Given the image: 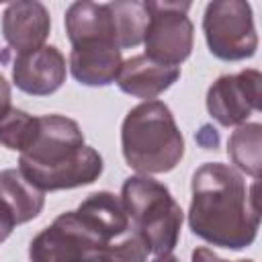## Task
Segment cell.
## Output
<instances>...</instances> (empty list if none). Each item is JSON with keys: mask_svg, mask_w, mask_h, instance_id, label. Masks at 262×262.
I'll return each mask as SVG.
<instances>
[{"mask_svg": "<svg viewBox=\"0 0 262 262\" xmlns=\"http://www.w3.org/2000/svg\"><path fill=\"white\" fill-rule=\"evenodd\" d=\"M121 201L131 227L141 235L149 254H172L180 237L184 213L168 186L151 176H129L123 182Z\"/></svg>", "mask_w": 262, "mask_h": 262, "instance_id": "cell-4", "label": "cell"}, {"mask_svg": "<svg viewBox=\"0 0 262 262\" xmlns=\"http://www.w3.org/2000/svg\"><path fill=\"white\" fill-rule=\"evenodd\" d=\"M66 33L74 45L86 43H117V29L113 12L106 4L98 2H74L66 10ZM121 49V47H119Z\"/></svg>", "mask_w": 262, "mask_h": 262, "instance_id": "cell-13", "label": "cell"}, {"mask_svg": "<svg viewBox=\"0 0 262 262\" xmlns=\"http://www.w3.org/2000/svg\"><path fill=\"white\" fill-rule=\"evenodd\" d=\"M121 149L127 166L141 176L174 170L184 156V137L170 106L162 100L133 106L121 125Z\"/></svg>", "mask_w": 262, "mask_h": 262, "instance_id": "cell-3", "label": "cell"}, {"mask_svg": "<svg viewBox=\"0 0 262 262\" xmlns=\"http://www.w3.org/2000/svg\"><path fill=\"white\" fill-rule=\"evenodd\" d=\"M51 31V16L45 4L37 0L10 2L2 12V35L16 55L33 53L45 47Z\"/></svg>", "mask_w": 262, "mask_h": 262, "instance_id": "cell-9", "label": "cell"}, {"mask_svg": "<svg viewBox=\"0 0 262 262\" xmlns=\"http://www.w3.org/2000/svg\"><path fill=\"white\" fill-rule=\"evenodd\" d=\"M203 33L209 51L223 61L248 59L258 49L252 6L244 0L209 2L203 14Z\"/></svg>", "mask_w": 262, "mask_h": 262, "instance_id": "cell-6", "label": "cell"}, {"mask_svg": "<svg viewBox=\"0 0 262 262\" xmlns=\"http://www.w3.org/2000/svg\"><path fill=\"white\" fill-rule=\"evenodd\" d=\"M188 225L194 235L225 250L252 246L260 225L258 180L248 188L233 166H199L190 180Z\"/></svg>", "mask_w": 262, "mask_h": 262, "instance_id": "cell-1", "label": "cell"}, {"mask_svg": "<svg viewBox=\"0 0 262 262\" xmlns=\"http://www.w3.org/2000/svg\"><path fill=\"white\" fill-rule=\"evenodd\" d=\"M113 246L115 242L102 239L68 211L33 237L29 258L31 262H115Z\"/></svg>", "mask_w": 262, "mask_h": 262, "instance_id": "cell-5", "label": "cell"}, {"mask_svg": "<svg viewBox=\"0 0 262 262\" xmlns=\"http://www.w3.org/2000/svg\"><path fill=\"white\" fill-rule=\"evenodd\" d=\"M178 78H180V68L158 63L145 55H133L121 63L115 82L125 94L147 102V100H156Z\"/></svg>", "mask_w": 262, "mask_h": 262, "instance_id": "cell-11", "label": "cell"}, {"mask_svg": "<svg viewBox=\"0 0 262 262\" xmlns=\"http://www.w3.org/2000/svg\"><path fill=\"white\" fill-rule=\"evenodd\" d=\"M74 213L86 227H90L96 235H100L111 244L121 239L125 233L133 229L121 196L108 190L88 194Z\"/></svg>", "mask_w": 262, "mask_h": 262, "instance_id": "cell-14", "label": "cell"}, {"mask_svg": "<svg viewBox=\"0 0 262 262\" xmlns=\"http://www.w3.org/2000/svg\"><path fill=\"white\" fill-rule=\"evenodd\" d=\"M14 225H16L14 215L10 213L8 205L0 199V244H2V242H6V239L10 237V233H12Z\"/></svg>", "mask_w": 262, "mask_h": 262, "instance_id": "cell-20", "label": "cell"}, {"mask_svg": "<svg viewBox=\"0 0 262 262\" xmlns=\"http://www.w3.org/2000/svg\"><path fill=\"white\" fill-rule=\"evenodd\" d=\"M0 199L8 205L16 225L35 219L45 205V192L31 184L18 168L0 170Z\"/></svg>", "mask_w": 262, "mask_h": 262, "instance_id": "cell-15", "label": "cell"}, {"mask_svg": "<svg viewBox=\"0 0 262 262\" xmlns=\"http://www.w3.org/2000/svg\"><path fill=\"white\" fill-rule=\"evenodd\" d=\"M108 8L115 18L119 47L129 49V47H137L139 43H143V35L147 27V10L143 2H137V0L108 2Z\"/></svg>", "mask_w": 262, "mask_h": 262, "instance_id": "cell-17", "label": "cell"}, {"mask_svg": "<svg viewBox=\"0 0 262 262\" xmlns=\"http://www.w3.org/2000/svg\"><path fill=\"white\" fill-rule=\"evenodd\" d=\"M151 262H180L176 256H172V254H162V256H156Z\"/></svg>", "mask_w": 262, "mask_h": 262, "instance_id": "cell-23", "label": "cell"}, {"mask_svg": "<svg viewBox=\"0 0 262 262\" xmlns=\"http://www.w3.org/2000/svg\"><path fill=\"white\" fill-rule=\"evenodd\" d=\"M66 57L53 45H45L27 55H16L12 63V82L18 90L33 96H47L59 90L66 82Z\"/></svg>", "mask_w": 262, "mask_h": 262, "instance_id": "cell-10", "label": "cell"}, {"mask_svg": "<svg viewBox=\"0 0 262 262\" xmlns=\"http://www.w3.org/2000/svg\"><path fill=\"white\" fill-rule=\"evenodd\" d=\"M147 254H149V250H147L145 242L141 239V235L135 229H131L129 233H125L113 246L115 262H145L147 260Z\"/></svg>", "mask_w": 262, "mask_h": 262, "instance_id": "cell-19", "label": "cell"}, {"mask_svg": "<svg viewBox=\"0 0 262 262\" xmlns=\"http://www.w3.org/2000/svg\"><path fill=\"white\" fill-rule=\"evenodd\" d=\"M123 55L115 43L74 45L70 51V72L84 86H108L117 80Z\"/></svg>", "mask_w": 262, "mask_h": 262, "instance_id": "cell-12", "label": "cell"}, {"mask_svg": "<svg viewBox=\"0 0 262 262\" xmlns=\"http://www.w3.org/2000/svg\"><path fill=\"white\" fill-rule=\"evenodd\" d=\"M147 27L143 35L145 57L180 68L188 59L194 41V29L188 18L190 2H143Z\"/></svg>", "mask_w": 262, "mask_h": 262, "instance_id": "cell-7", "label": "cell"}, {"mask_svg": "<svg viewBox=\"0 0 262 262\" xmlns=\"http://www.w3.org/2000/svg\"><path fill=\"white\" fill-rule=\"evenodd\" d=\"M102 168L100 154L84 143L80 125L63 115L39 117L37 135L18 158L23 176L43 192L92 184Z\"/></svg>", "mask_w": 262, "mask_h": 262, "instance_id": "cell-2", "label": "cell"}, {"mask_svg": "<svg viewBox=\"0 0 262 262\" xmlns=\"http://www.w3.org/2000/svg\"><path fill=\"white\" fill-rule=\"evenodd\" d=\"M190 262H229V260H223L219 258L211 248H205V246H199L192 250V256H190ZM235 262H254V260H235Z\"/></svg>", "mask_w": 262, "mask_h": 262, "instance_id": "cell-21", "label": "cell"}, {"mask_svg": "<svg viewBox=\"0 0 262 262\" xmlns=\"http://www.w3.org/2000/svg\"><path fill=\"white\" fill-rule=\"evenodd\" d=\"M39 129V117H33L20 108H10L0 119V145L12 151H25Z\"/></svg>", "mask_w": 262, "mask_h": 262, "instance_id": "cell-18", "label": "cell"}, {"mask_svg": "<svg viewBox=\"0 0 262 262\" xmlns=\"http://www.w3.org/2000/svg\"><path fill=\"white\" fill-rule=\"evenodd\" d=\"M260 82L262 76L258 70L219 76L207 90L209 115L223 127H239L248 123L250 115L262 108Z\"/></svg>", "mask_w": 262, "mask_h": 262, "instance_id": "cell-8", "label": "cell"}, {"mask_svg": "<svg viewBox=\"0 0 262 262\" xmlns=\"http://www.w3.org/2000/svg\"><path fill=\"white\" fill-rule=\"evenodd\" d=\"M262 125L260 123H244L235 127V131L227 139V156L231 158L237 172L252 176L254 180L260 178L262 158Z\"/></svg>", "mask_w": 262, "mask_h": 262, "instance_id": "cell-16", "label": "cell"}, {"mask_svg": "<svg viewBox=\"0 0 262 262\" xmlns=\"http://www.w3.org/2000/svg\"><path fill=\"white\" fill-rule=\"evenodd\" d=\"M10 98H12V92H10V84L6 82V78L0 74V119L12 108L10 106Z\"/></svg>", "mask_w": 262, "mask_h": 262, "instance_id": "cell-22", "label": "cell"}]
</instances>
